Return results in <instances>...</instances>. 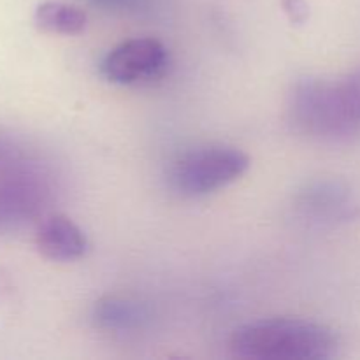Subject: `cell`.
Returning <instances> with one entry per match:
<instances>
[{"mask_svg": "<svg viewBox=\"0 0 360 360\" xmlns=\"http://www.w3.org/2000/svg\"><path fill=\"white\" fill-rule=\"evenodd\" d=\"M288 120L302 136L323 143L360 137V67L345 76L301 77L288 94Z\"/></svg>", "mask_w": 360, "mask_h": 360, "instance_id": "6da1fadb", "label": "cell"}, {"mask_svg": "<svg viewBox=\"0 0 360 360\" xmlns=\"http://www.w3.org/2000/svg\"><path fill=\"white\" fill-rule=\"evenodd\" d=\"M232 355L248 360H329L340 341L326 323L302 319H269L238 327L229 341Z\"/></svg>", "mask_w": 360, "mask_h": 360, "instance_id": "7a4b0ae2", "label": "cell"}, {"mask_svg": "<svg viewBox=\"0 0 360 360\" xmlns=\"http://www.w3.org/2000/svg\"><path fill=\"white\" fill-rule=\"evenodd\" d=\"M250 157L229 144H202L183 151L169 167V185L183 197H204L241 178Z\"/></svg>", "mask_w": 360, "mask_h": 360, "instance_id": "3957f363", "label": "cell"}, {"mask_svg": "<svg viewBox=\"0 0 360 360\" xmlns=\"http://www.w3.org/2000/svg\"><path fill=\"white\" fill-rule=\"evenodd\" d=\"M167 65V49L153 37H137L112 48L101 70L115 84H137L160 76Z\"/></svg>", "mask_w": 360, "mask_h": 360, "instance_id": "277c9868", "label": "cell"}, {"mask_svg": "<svg viewBox=\"0 0 360 360\" xmlns=\"http://www.w3.org/2000/svg\"><path fill=\"white\" fill-rule=\"evenodd\" d=\"M48 199L49 188L41 169L0 176V232L35 220Z\"/></svg>", "mask_w": 360, "mask_h": 360, "instance_id": "5b68a950", "label": "cell"}, {"mask_svg": "<svg viewBox=\"0 0 360 360\" xmlns=\"http://www.w3.org/2000/svg\"><path fill=\"white\" fill-rule=\"evenodd\" d=\"M39 253L53 262H72L88 250L84 232L65 214H49L42 218L35 232Z\"/></svg>", "mask_w": 360, "mask_h": 360, "instance_id": "8992f818", "label": "cell"}, {"mask_svg": "<svg viewBox=\"0 0 360 360\" xmlns=\"http://www.w3.org/2000/svg\"><path fill=\"white\" fill-rule=\"evenodd\" d=\"M150 313L143 304L122 297H104L94 306V322L98 329L111 333L139 329L148 322Z\"/></svg>", "mask_w": 360, "mask_h": 360, "instance_id": "52a82bcc", "label": "cell"}, {"mask_svg": "<svg viewBox=\"0 0 360 360\" xmlns=\"http://www.w3.org/2000/svg\"><path fill=\"white\" fill-rule=\"evenodd\" d=\"M34 23L46 34L77 35L86 27V14L72 4L48 0L35 7Z\"/></svg>", "mask_w": 360, "mask_h": 360, "instance_id": "ba28073f", "label": "cell"}, {"mask_svg": "<svg viewBox=\"0 0 360 360\" xmlns=\"http://www.w3.org/2000/svg\"><path fill=\"white\" fill-rule=\"evenodd\" d=\"M39 171V164L21 141L0 129V176Z\"/></svg>", "mask_w": 360, "mask_h": 360, "instance_id": "9c48e42d", "label": "cell"}, {"mask_svg": "<svg viewBox=\"0 0 360 360\" xmlns=\"http://www.w3.org/2000/svg\"><path fill=\"white\" fill-rule=\"evenodd\" d=\"M283 11L292 25H304L309 18V6L306 0H281Z\"/></svg>", "mask_w": 360, "mask_h": 360, "instance_id": "30bf717a", "label": "cell"}]
</instances>
